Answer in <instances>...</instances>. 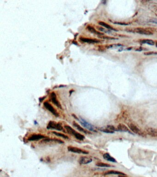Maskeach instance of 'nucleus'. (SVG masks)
<instances>
[{"label":"nucleus","mask_w":157,"mask_h":177,"mask_svg":"<svg viewBox=\"0 0 157 177\" xmlns=\"http://www.w3.org/2000/svg\"><path fill=\"white\" fill-rule=\"evenodd\" d=\"M47 129L56 130L58 131H63V127L61 124L57 123L55 121H50L47 125Z\"/></svg>","instance_id":"3"},{"label":"nucleus","mask_w":157,"mask_h":177,"mask_svg":"<svg viewBox=\"0 0 157 177\" xmlns=\"http://www.w3.org/2000/svg\"><path fill=\"white\" fill-rule=\"evenodd\" d=\"M140 43H146L150 45H154L155 44V42L151 39H143L140 41Z\"/></svg>","instance_id":"19"},{"label":"nucleus","mask_w":157,"mask_h":177,"mask_svg":"<svg viewBox=\"0 0 157 177\" xmlns=\"http://www.w3.org/2000/svg\"><path fill=\"white\" fill-rule=\"evenodd\" d=\"M125 30L127 32L136 33L140 34L145 35H152L153 33L150 30H147L143 28H126Z\"/></svg>","instance_id":"1"},{"label":"nucleus","mask_w":157,"mask_h":177,"mask_svg":"<svg viewBox=\"0 0 157 177\" xmlns=\"http://www.w3.org/2000/svg\"><path fill=\"white\" fill-rule=\"evenodd\" d=\"M99 130H100V131L103 132H105L106 133H114V131L111 130L107 128V127H101L99 128Z\"/></svg>","instance_id":"20"},{"label":"nucleus","mask_w":157,"mask_h":177,"mask_svg":"<svg viewBox=\"0 0 157 177\" xmlns=\"http://www.w3.org/2000/svg\"><path fill=\"white\" fill-rule=\"evenodd\" d=\"M118 129L119 131H123V132H129V130L127 127L123 124H119L118 125Z\"/></svg>","instance_id":"14"},{"label":"nucleus","mask_w":157,"mask_h":177,"mask_svg":"<svg viewBox=\"0 0 157 177\" xmlns=\"http://www.w3.org/2000/svg\"><path fill=\"white\" fill-rule=\"evenodd\" d=\"M44 106L45 108L47 109V110H48L50 112H51L53 114H54L56 117H58L59 114L56 111L54 107L51 105L49 103L47 102H45L44 103Z\"/></svg>","instance_id":"7"},{"label":"nucleus","mask_w":157,"mask_h":177,"mask_svg":"<svg viewBox=\"0 0 157 177\" xmlns=\"http://www.w3.org/2000/svg\"><path fill=\"white\" fill-rule=\"evenodd\" d=\"M96 166L99 167H105V168H109L111 167L110 165L109 164L104 163L102 162H98L96 164Z\"/></svg>","instance_id":"23"},{"label":"nucleus","mask_w":157,"mask_h":177,"mask_svg":"<svg viewBox=\"0 0 157 177\" xmlns=\"http://www.w3.org/2000/svg\"><path fill=\"white\" fill-rule=\"evenodd\" d=\"M146 133L152 137H157V129L148 128L146 129Z\"/></svg>","instance_id":"11"},{"label":"nucleus","mask_w":157,"mask_h":177,"mask_svg":"<svg viewBox=\"0 0 157 177\" xmlns=\"http://www.w3.org/2000/svg\"><path fill=\"white\" fill-rule=\"evenodd\" d=\"M113 23H114L115 24L122 25V26H127L130 24V23H126L125 22H113Z\"/></svg>","instance_id":"24"},{"label":"nucleus","mask_w":157,"mask_h":177,"mask_svg":"<svg viewBox=\"0 0 157 177\" xmlns=\"http://www.w3.org/2000/svg\"><path fill=\"white\" fill-rule=\"evenodd\" d=\"M109 174H115V175H126L125 173L119 171H109L106 173H105V175H109Z\"/></svg>","instance_id":"18"},{"label":"nucleus","mask_w":157,"mask_h":177,"mask_svg":"<svg viewBox=\"0 0 157 177\" xmlns=\"http://www.w3.org/2000/svg\"><path fill=\"white\" fill-rule=\"evenodd\" d=\"M156 47L157 48V42L156 43Z\"/></svg>","instance_id":"31"},{"label":"nucleus","mask_w":157,"mask_h":177,"mask_svg":"<svg viewBox=\"0 0 157 177\" xmlns=\"http://www.w3.org/2000/svg\"><path fill=\"white\" fill-rule=\"evenodd\" d=\"M65 128L69 134L74 136L77 139L79 140H83L85 138V137L83 135L77 132L69 125H65Z\"/></svg>","instance_id":"2"},{"label":"nucleus","mask_w":157,"mask_h":177,"mask_svg":"<svg viewBox=\"0 0 157 177\" xmlns=\"http://www.w3.org/2000/svg\"><path fill=\"white\" fill-rule=\"evenodd\" d=\"M92 159L87 156H82L79 160V162L80 164L85 165L90 163L92 161Z\"/></svg>","instance_id":"9"},{"label":"nucleus","mask_w":157,"mask_h":177,"mask_svg":"<svg viewBox=\"0 0 157 177\" xmlns=\"http://www.w3.org/2000/svg\"><path fill=\"white\" fill-rule=\"evenodd\" d=\"M145 55L146 56H150V55H157V52H153V51H151V52H148L145 53Z\"/></svg>","instance_id":"26"},{"label":"nucleus","mask_w":157,"mask_h":177,"mask_svg":"<svg viewBox=\"0 0 157 177\" xmlns=\"http://www.w3.org/2000/svg\"><path fill=\"white\" fill-rule=\"evenodd\" d=\"M46 137L43 136L42 135L40 134H34L33 135H31L30 137L28 140L30 141H37L40 139H42L43 138H47Z\"/></svg>","instance_id":"8"},{"label":"nucleus","mask_w":157,"mask_h":177,"mask_svg":"<svg viewBox=\"0 0 157 177\" xmlns=\"http://www.w3.org/2000/svg\"><path fill=\"white\" fill-rule=\"evenodd\" d=\"M102 38H104V39H115V38H114L111 37H102Z\"/></svg>","instance_id":"27"},{"label":"nucleus","mask_w":157,"mask_h":177,"mask_svg":"<svg viewBox=\"0 0 157 177\" xmlns=\"http://www.w3.org/2000/svg\"><path fill=\"white\" fill-rule=\"evenodd\" d=\"M99 24L101 26H103L105 28H106V29L109 30H114V31H118L117 30H116L114 28H113L112 27L110 26V25H109L108 24H106V23H105L104 22L100 21L99 22Z\"/></svg>","instance_id":"16"},{"label":"nucleus","mask_w":157,"mask_h":177,"mask_svg":"<svg viewBox=\"0 0 157 177\" xmlns=\"http://www.w3.org/2000/svg\"><path fill=\"white\" fill-rule=\"evenodd\" d=\"M106 127H107V128H108V129H109L113 131H119L118 129H116V128H115L114 126H113V125H107V126H106Z\"/></svg>","instance_id":"25"},{"label":"nucleus","mask_w":157,"mask_h":177,"mask_svg":"<svg viewBox=\"0 0 157 177\" xmlns=\"http://www.w3.org/2000/svg\"><path fill=\"white\" fill-rule=\"evenodd\" d=\"M119 177H125V176H123V175H119Z\"/></svg>","instance_id":"30"},{"label":"nucleus","mask_w":157,"mask_h":177,"mask_svg":"<svg viewBox=\"0 0 157 177\" xmlns=\"http://www.w3.org/2000/svg\"><path fill=\"white\" fill-rule=\"evenodd\" d=\"M52 133L53 134H55L56 136H57L63 138H65V139H68V137L66 135H65V134L59 133V132H55V131H53Z\"/></svg>","instance_id":"22"},{"label":"nucleus","mask_w":157,"mask_h":177,"mask_svg":"<svg viewBox=\"0 0 157 177\" xmlns=\"http://www.w3.org/2000/svg\"><path fill=\"white\" fill-rule=\"evenodd\" d=\"M78 120L80 122V123H81V125H83V127L86 128V129L89 130L90 131H92L93 132L96 131V129L93 125H92V124H91L90 123L87 122L86 120L83 119L82 118H80V119H78Z\"/></svg>","instance_id":"4"},{"label":"nucleus","mask_w":157,"mask_h":177,"mask_svg":"<svg viewBox=\"0 0 157 177\" xmlns=\"http://www.w3.org/2000/svg\"><path fill=\"white\" fill-rule=\"evenodd\" d=\"M128 126H129V129L134 133L137 134L140 136H142V137H144L145 136L144 133H143L139 128H138L134 124H133L132 123H129L128 124Z\"/></svg>","instance_id":"5"},{"label":"nucleus","mask_w":157,"mask_h":177,"mask_svg":"<svg viewBox=\"0 0 157 177\" xmlns=\"http://www.w3.org/2000/svg\"><path fill=\"white\" fill-rule=\"evenodd\" d=\"M150 22H152V23L157 24V20H153V19H152V20H150Z\"/></svg>","instance_id":"29"},{"label":"nucleus","mask_w":157,"mask_h":177,"mask_svg":"<svg viewBox=\"0 0 157 177\" xmlns=\"http://www.w3.org/2000/svg\"><path fill=\"white\" fill-rule=\"evenodd\" d=\"M103 158L108 161H111L112 162H117L116 160L112 157H111L108 153H105L103 155Z\"/></svg>","instance_id":"15"},{"label":"nucleus","mask_w":157,"mask_h":177,"mask_svg":"<svg viewBox=\"0 0 157 177\" xmlns=\"http://www.w3.org/2000/svg\"><path fill=\"white\" fill-rule=\"evenodd\" d=\"M68 150L70 152H71L72 153H77V154H85L87 155L89 154V152L86 150L82 149H81L78 148L77 147H73V146H69L68 147Z\"/></svg>","instance_id":"6"},{"label":"nucleus","mask_w":157,"mask_h":177,"mask_svg":"<svg viewBox=\"0 0 157 177\" xmlns=\"http://www.w3.org/2000/svg\"><path fill=\"white\" fill-rule=\"evenodd\" d=\"M73 125H74L77 129L79 131H80V132L84 133L85 134H88L89 133V132L87 130L83 129V127H82L80 125H79L78 124H77L76 122L74 121L73 122Z\"/></svg>","instance_id":"13"},{"label":"nucleus","mask_w":157,"mask_h":177,"mask_svg":"<svg viewBox=\"0 0 157 177\" xmlns=\"http://www.w3.org/2000/svg\"><path fill=\"white\" fill-rule=\"evenodd\" d=\"M145 49H144L143 48L140 47V48H137V49H136V51H141V50H145Z\"/></svg>","instance_id":"28"},{"label":"nucleus","mask_w":157,"mask_h":177,"mask_svg":"<svg viewBox=\"0 0 157 177\" xmlns=\"http://www.w3.org/2000/svg\"><path fill=\"white\" fill-rule=\"evenodd\" d=\"M80 40L83 42L88 43H98L100 42V41L97 39H90V38H84V37H80Z\"/></svg>","instance_id":"12"},{"label":"nucleus","mask_w":157,"mask_h":177,"mask_svg":"<svg viewBox=\"0 0 157 177\" xmlns=\"http://www.w3.org/2000/svg\"><path fill=\"white\" fill-rule=\"evenodd\" d=\"M87 29L88 30H89L90 32L93 33V34L98 35H103L104 34L103 33H102L98 31L93 27H92V26H87Z\"/></svg>","instance_id":"17"},{"label":"nucleus","mask_w":157,"mask_h":177,"mask_svg":"<svg viewBox=\"0 0 157 177\" xmlns=\"http://www.w3.org/2000/svg\"><path fill=\"white\" fill-rule=\"evenodd\" d=\"M51 99L53 103L56 105L58 108H60V109L62 108L61 106L60 103V102H58V100L57 99L56 95L54 92H53L51 93Z\"/></svg>","instance_id":"10"},{"label":"nucleus","mask_w":157,"mask_h":177,"mask_svg":"<svg viewBox=\"0 0 157 177\" xmlns=\"http://www.w3.org/2000/svg\"><path fill=\"white\" fill-rule=\"evenodd\" d=\"M149 9L154 12L157 11V3H150V4L149 5Z\"/></svg>","instance_id":"21"}]
</instances>
